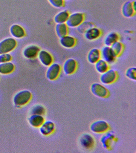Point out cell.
<instances>
[{"label":"cell","mask_w":136,"mask_h":153,"mask_svg":"<svg viewBox=\"0 0 136 153\" xmlns=\"http://www.w3.org/2000/svg\"><path fill=\"white\" fill-rule=\"evenodd\" d=\"M103 134L100 140L101 145L106 150H110L117 141V137L114 131L110 130Z\"/></svg>","instance_id":"6da1fadb"},{"label":"cell","mask_w":136,"mask_h":153,"mask_svg":"<svg viewBox=\"0 0 136 153\" xmlns=\"http://www.w3.org/2000/svg\"><path fill=\"white\" fill-rule=\"evenodd\" d=\"M90 91L93 95L101 99L108 98L110 95L108 88L103 84L99 82L92 84L90 86Z\"/></svg>","instance_id":"7a4b0ae2"},{"label":"cell","mask_w":136,"mask_h":153,"mask_svg":"<svg viewBox=\"0 0 136 153\" xmlns=\"http://www.w3.org/2000/svg\"><path fill=\"white\" fill-rule=\"evenodd\" d=\"M32 97L31 92L25 90L16 93L14 96L13 100L16 107H20L28 104L31 99Z\"/></svg>","instance_id":"3957f363"},{"label":"cell","mask_w":136,"mask_h":153,"mask_svg":"<svg viewBox=\"0 0 136 153\" xmlns=\"http://www.w3.org/2000/svg\"><path fill=\"white\" fill-rule=\"evenodd\" d=\"M85 15L84 13L82 12H74L70 14L65 24L69 28H76L85 21Z\"/></svg>","instance_id":"277c9868"},{"label":"cell","mask_w":136,"mask_h":153,"mask_svg":"<svg viewBox=\"0 0 136 153\" xmlns=\"http://www.w3.org/2000/svg\"><path fill=\"white\" fill-rule=\"evenodd\" d=\"M79 143L83 149L86 150H91L95 147V140L90 134L84 133L80 136Z\"/></svg>","instance_id":"5b68a950"},{"label":"cell","mask_w":136,"mask_h":153,"mask_svg":"<svg viewBox=\"0 0 136 153\" xmlns=\"http://www.w3.org/2000/svg\"><path fill=\"white\" fill-rule=\"evenodd\" d=\"M110 126L106 120H99L93 122L89 126L91 132L96 134H103L110 130Z\"/></svg>","instance_id":"8992f818"},{"label":"cell","mask_w":136,"mask_h":153,"mask_svg":"<svg viewBox=\"0 0 136 153\" xmlns=\"http://www.w3.org/2000/svg\"><path fill=\"white\" fill-rule=\"evenodd\" d=\"M119 74L114 69L110 68L107 71L101 74L100 79L101 83L104 85L113 84L117 81Z\"/></svg>","instance_id":"52a82bcc"},{"label":"cell","mask_w":136,"mask_h":153,"mask_svg":"<svg viewBox=\"0 0 136 153\" xmlns=\"http://www.w3.org/2000/svg\"><path fill=\"white\" fill-rule=\"evenodd\" d=\"M48 67L46 74V78L51 81L57 80L61 74V66L58 63L53 62Z\"/></svg>","instance_id":"ba28073f"},{"label":"cell","mask_w":136,"mask_h":153,"mask_svg":"<svg viewBox=\"0 0 136 153\" xmlns=\"http://www.w3.org/2000/svg\"><path fill=\"white\" fill-rule=\"evenodd\" d=\"M78 64L77 60L72 58H69L65 60L62 67V71L65 75H73L78 69Z\"/></svg>","instance_id":"9c48e42d"},{"label":"cell","mask_w":136,"mask_h":153,"mask_svg":"<svg viewBox=\"0 0 136 153\" xmlns=\"http://www.w3.org/2000/svg\"><path fill=\"white\" fill-rule=\"evenodd\" d=\"M100 52L101 59L109 65L114 64L116 62L117 57L114 54L111 47L104 45L100 50Z\"/></svg>","instance_id":"30bf717a"},{"label":"cell","mask_w":136,"mask_h":153,"mask_svg":"<svg viewBox=\"0 0 136 153\" xmlns=\"http://www.w3.org/2000/svg\"><path fill=\"white\" fill-rule=\"evenodd\" d=\"M17 42L13 38H7L0 42V54L9 53L16 47Z\"/></svg>","instance_id":"8fae6325"},{"label":"cell","mask_w":136,"mask_h":153,"mask_svg":"<svg viewBox=\"0 0 136 153\" xmlns=\"http://www.w3.org/2000/svg\"><path fill=\"white\" fill-rule=\"evenodd\" d=\"M136 2L135 1H127L122 6L121 13L124 17L131 18L136 14Z\"/></svg>","instance_id":"7c38bea8"},{"label":"cell","mask_w":136,"mask_h":153,"mask_svg":"<svg viewBox=\"0 0 136 153\" xmlns=\"http://www.w3.org/2000/svg\"><path fill=\"white\" fill-rule=\"evenodd\" d=\"M84 38L89 41H93L99 39L102 35V31L95 26L90 27L83 33Z\"/></svg>","instance_id":"4fadbf2b"},{"label":"cell","mask_w":136,"mask_h":153,"mask_svg":"<svg viewBox=\"0 0 136 153\" xmlns=\"http://www.w3.org/2000/svg\"><path fill=\"white\" fill-rule=\"evenodd\" d=\"M39 128L40 132L45 136H48L52 134L56 130L55 124L51 120H45Z\"/></svg>","instance_id":"5bb4252c"},{"label":"cell","mask_w":136,"mask_h":153,"mask_svg":"<svg viewBox=\"0 0 136 153\" xmlns=\"http://www.w3.org/2000/svg\"><path fill=\"white\" fill-rule=\"evenodd\" d=\"M77 39L73 36L68 34L59 38L60 45L64 48L70 49L74 47L77 44Z\"/></svg>","instance_id":"9a60e30c"},{"label":"cell","mask_w":136,"mask_h":153,"mask_svg":"<svg viewBox=\"0 0 136 153\" xmlns=\"http://www.w3.org/2000/svg\"><path fill=\"white\" fill-rule=\"evenodd\" d=\"M37 56L40 63L45 66L48 67L54 62L53 56L46 50H40Z\"/></svg>","instance_id":"2e32d148"},{"label":"cell","mask_w":136,"mask_h":153,"mask_svg":"<svg viewBox=\"0 0 136 153\" xmlns=\"http://www.w3.org/2000/svg\"><path fill=\"white\" fill-rule=\"evenodd\" d=\"M87 60L91 64H95L101 59L100 50L97 48H93L88 51L87 56Z\"/></svg>","instance_id":"e0dca14e"},{"label":"cell","mask_w":136,"mask_h":153,"mask_svg":"<svg viewBox=\"0 0 136 153\" xmlns=\"http://www.w3.org/2000/svg\"><path fill=\"white\" fill-rule=\"evenodd\" d=\"M40 50V48L36 45H29L24 50L23 55L27 58H34L38 56Z\"/></svg>","instance_id":"ac0fdd59"},{"label":"cell","mask_w":136,"mask_h":153,"mask_svg":"<svg viewBox=\"0 0 136 153\" xmlns=\"http://www.w3.org/2000/svg\"><path fill=\"white\" fill-rule=\"evenodd\" d=\"M120 37L119 33L115 32H109L106 35L104 39L103 43L104 45L110 47L115 42L120 39Z\"/></svg>","instance_id":"d6986e66"},{"label":"cell","mask_w":136,"mask_h":153,"mask_svg":"<svg viewBox=\"0 0 136 153\" xmlns=\"http://www.w3.org/2000/svg\"><path fill=\"white\" fill-rule=\"evenodd\" d=\"M70 13L67 10L60 11L55 15L54 21L56 24L65 23Z\"/></svg>","instance_id":"ffe728a7"},{"label":"cell","mask_w":136,"mask_h":153,"mask_svg":"<svg viewBox=\"0 0 136 153\" xmlns=\"http://www.w3.org/2000/svg\"><path fill=\"white\" fill-rule=\"evenodd\" d=\"M45 120L43 116L38 114H31L28 118L29 124L32 126L39 128L42 125Z\"/></svg>","instance_id":"44dd1931"},{"label":"cell","mask_w":136,"mask_h":153,"mask_svg":"<svg viewBox=\"0 0 136 153\" xmlns=\"http://www.w3.org/2000/svg\"><path fill=\"white\" fill-rule=\"evenodd\" d=\"M10 32L14 38H21L25 36V32L23 27L20 25H13L10 28Z\"/></svg>","instance_id":"7402d4cb"},{"label":"cell","mask_w":136,"mask_h":153,"mask_svg":"<svg viewBox=\"0 0 136 153\" xmlns=\"http://www.w3.org/2000/svg\"><path fill=\"white\" fill-rule=\"evenodd\" d=\"M69 28L65 23L56 24L55 29L57 37L60 38L69 34Z\"/></svg>","instance_id":"603a6c76"},{"label":"cell","mask_w":136,"mask_h":153,"mask_svg":"<svg viewBox=\"0 0 136 153\" xmlns=\"http://www.w3.org/2000/svg\"><path fill=\"white\" fill-rule=\"evenodd\" d=\"M94 65L95 70L100 74H103L110 68V65L101 59Z\"/></svg>","instance_id":"cb8c5ba5"},{"label":"cell","mask_w":136,"mask_h":153,"mask_svg":"<svg viewBox=\"0 0 136 153\" xmlns=\"http://www.w3.org/2000/svg\"><path fill=\"white\" fill-rule=\"evenodd\" d=\"M15 68L13 63L10 62L0 63V74L7 75L11 74Z\"/></svg>","instance_id":"d4e9b609"},{"label":"cell","mask_w":136,"mask_h":153,"mask_svg":"<svg viewBox=\"0 0 136 153\" xmlns=\"http://www.w3.org/2000/svg\"><path fill=\"white\" fill-rule=\"evenodd\" d=\"M110 47L114 54L117 58L123 54L125 50L124 44L119 40L115 42Z\"/></svg>","instance_id":"484cf974"},{"label":"cell","mask_w":136,"mask_h":153,"mask_svg":"<svg viewBox=\"0 0 136 153\" xmlns=\"http://www.w3.org/2000/svg\"><path fill=\"white\" fill-rule=\"evenodd\" d=\"M125 75L127 78L132 81H136V68L135 67H131L126 69Z\"/></svg>","instance_id":"4316f807"},{"label":"cell","mask_w":136,"mask_h":153,"mask_svg":"<svg viewBox=\"0 0 136 153\" xmlns=\"http://www.w3.org/2000/svg\"><path fill=\"white\" fill-rule=\"evenodd\" d=\"M46 110L42 105H35L32 108L31 111V114H38L44 116L46 114Z\"/></svg>","instance_id":"83f0119b"},{"label":"cell","mask_w":136,"mask_h":153,"mask_svg":"<svg viewBox=\"0 0 136 153\" xmlns=\"http://www.w3.org/2000/svg\"><path fill=\"white\" fill-rule=\"evenodd\" d=\"M54 7L57 8H63L65 6V2L64 0H47Z\"/></svg>","instance_id":"f1b7e54d"},{"label":"cell","mask_w":136,"mask_h":153,"mask_svg":"<svg viewBox=\"0 0 136 153\" xmlns=\"http://www.w3.org/2000/svg\"><path fill=\"white\" fill-rule=\"evenodd\" d=\"M92 23L88 22H83L79 26L77 27L78 32L81 33H84L87 30L91 27H88L89 25H92ZM93 27V26H92Z\"/></svg>","instance_id":"f546056e"},{"label":"cell","mask_w":136,"mask_h":153,"mask_svg":"<svg viewBox=\"0 0 136 153\" xmlns=\"http://www.w3.org/2000/svg\"><path fill=\"white\" fill-rule=\"evenodd\" d=\"M12 56L9 53H3L0 54V63L10 62Z\"/></svg>","instance_id":"4dcf8cb0"},{"label":"cell","mask_w":136,"mask_h":153,"mask_svg":"<svg viewBox=\"0 0 136 153\" xmlns=\"http://www.w3.org/2000/svg\"><path fill=\"white\" fill-rule=\"evenodd\" d=\"M70 1V0H64V2H67V1Z\"/></svg>","instance_id":"1f68e13d"}]
</instances>
